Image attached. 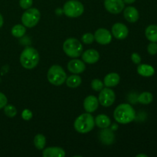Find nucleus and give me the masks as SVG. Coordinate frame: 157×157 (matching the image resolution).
Wrapping results in <instances>:
<instances>
[{"mask_svg": "<svg viewBox=\"0 0 157 157\" xmlns=\"http://www.w3.org/2000/svg\"><path fill=\"white\" fill-rule=\"evenodd\" d=\"M136 113L134 109L130 104H120L115 109L113 113V117L117 122L122 124H127L132 122L135 119Z\"/></svg>", "mask_w": 157, "mask_h": 157, "instance_id": "f257e3e1", "label": "nucleus"}, {"mask_svg": "<svg viewBox=\"0 0 157 157\" xmlns=\"http://www.w3.org/2000/svg\"><path fill=\"white\" fill-rule=\"evenodd\" d=\"M40 56L38 51L32 47H27L22 51L20 55V62L23 67L33 69L38 65Z\"/></svg>", "mask_w": 157, "mask_h": 157, "instance_id": "f03ea898", "label": "nucleus"}, {"mask_svg": "<svg viewBox=\"0 0 157 157\" xmlns=\"http://www.w3.org/2000/svg\"><path fill=\"white\" fill-rule=\"evenodd\" d=\"M95 121L92 115L89 113H82L75 120L74 127L80 133H87L94 127Z\"/></svg>", "mask_w": 157, "mask_h": 157, "instance_id": "7ed1b4c3", "label": "nucleus"}, {"mask_svg": "<svg viewBox=\"0 0 157 157\" xmlns=\"http://www.w3.org/2000/svg\"><path fill=\"white\" fill-rule=\"evenodd\" d=\"M48 80L52 84L55 86H60L65 82L67 79V75L64 69L58 64L52 65L48 71Z\"/></svg>", "mask_w": 157, "mask_h": 157, "instance_id": "20e7f679", "label": "nucleus"}, {"mask_svg": "<svg viewBox=\"0 0 157 157\" xmlns=\"http://www.w3.org/2000/svg\"><path fill=\"white\" fill-rule=\"evenodd\" d=\"M63 50L67 56L71 58H78L83 52V46L78 39L71 38L64 42Z\"/></svg>", "mask_w": 157, "mask_h": 157, "instance_id": "39448f33", "label": "nucleus"}, {"mask_svg": "<svg viewBox=\"0 0 157 157\" xmlns=\"http://www.w3.org/2000/svg\"><path fill=\"white\" fill-rule=\"evenodd\" d=\"M84 10L82 3L77 0H70L64 5L63 12L69 18H77L81 16Z\"/></svg>", "mask_w": 157, "mask_h": 157, "instance_id": "423d86ee", "label": "nucleus"}, {"mask_svg": "<svg viewBox=\"0 0 157 157\" xmlns=\"http://www.w3.org/2000/svg\"><path fill=\"white\" fill-rule=\"evenodd\" d=\"M41 18V13L35 8H29L23 13L21 16V22L27 28H33L36 25Z\"/></svg>", "mask_w": 157, "mask_h": 157, "instance_id": "0eeeda50", "label": "nucleus"}, {"mask_svg": "<svg viewBox=\"0 0 157 157\" xmlns=\"http://www.w3.org/2000/svg\"><path fill=\"white\" fill-rule=\"evenodd\" d=\"M115 93L110 88H103L100 92L98 101L104 107H110L114 103Z\"/></svg>", "mask_w": 157, "mask_h": 157, "instance_id": "6e6552de", "label": "nucleus"}, {"mask_svg": "<svg viewBox=\"0 0 157 157\" xmlns=\"http://www.w3.org/2000/svg\"><path fill=\"white\" fill-rule=\"evenodd\" d=\"M104 6L110 13L119 14L124 10V2L123 0H104Z\"/></svg>", "mask_w": 157, "mask_h": 157, "instance_id": "1a4fd4ad", "label": "nucleus"}, {"mask_svg": "<svg viewBox=\"0 0 157 157\" xmlns=\"http://www.w3.org/2000/svg\"><path fill=\"white\" fill-rule=\"evenodd\" d=\"M94 36L95 41L101 44H108L112 41L111 34L106 29H98Z\"/></svg>", "mask_w": 157, "mask_h": 157, "instance_id": "9d476101", "label": "nucleus"}, {"mask_svg": "<svg viewBox=\"0 0 157 157\" xmlns=\"http://www.w3.org/2000/svg\"><path fill=\"white\" fill-rule=\"evenodd\" d=\"M128 33V29L123 23H116L112 27V34H113V35L117 39H124V38H126L127 37Z\"/></svg>", "mask_w": 157, "mask_h": 157, "instance_id": "9b49d317", "label": "nucleus"}, {"mask_svg": "<svg viewBox=\"0 0 157 157\" xmlns=\"http://www.w3.org/2000/svg\"><path fill=\"white\" fill-rule=\"evenodd\" d=\"M100 139L104 145H111L115 140V135L112 129L104 128L100 133Z\"/></svg>", "mask_w": 157, "mask_h": 157, "instance_id": "f8f14e48", "label": "nucleus"}, {"mask_svg": "<svg viewBox=\"0 0 157 157\" xmlns=\"http://www.w3.org/2000/svg\"><path fill=\"white\" fill-rule=\"evenodd\" d=\"M99 101L95 96L89 95L84 99V110L87 113H93L98 109Z\"/></svg>", "mask_w": 157, "mask_h": 157, "instance_id": "ddd939ff", "label": "nucleus"}, {"mask_svg": "<svg viewBox=\"0 0 157 157\" xmlns=\"http://www.w3.org/2000/svg\"><path fill=\"white\" fill-rule=\"evenodd\" d=\"M67 69L70 72L74 74H81L85 70V64L82 61L78 59H73L67 64Z\"/></svg>", "mask_w": 157, "mask_h": 157, "instance_id": "4468645a", "label": "nucleus"}, {"mask_svg": "<svg viewBox=\"0 0 157 157\" xmlns=\"http://www.w3.org/2000/svg\"><path fill=\"white\" fill-rule=\"evenodd\" d=\"M124 15L125 19L131 23L137 21L140 18L139 12L136 8L133 7V6H128L126 8L124 11Z\"/></svg>", "mask_w": 157, "mask_h": 157, "instance_id": "2eb2a0df", "label": "nucleus"}, {"mask_svg": "<svg viewBox=\"0 0 157 157\" xmlns=\"http://www.w3.org/2000/svg\"><path fill=\"white\" fill-rule=\"evenodd\" d=\"M100 55L98 51L94 49H88L82 54V59L87 64H94L98 61Z\"/></svg>", "mask_w": 157, "mask_h": 157, "instance_id": "dca6fc26", "label": "nucleus"}, {"mask_svg": "<svg viewBox=\"0 0 157 157\" xmlns=\"http://www.w3.org/2000/svg\"><path fill=\"white\" fill-rule=\"evenodd\" d=\"M42 155L44 157H64L65 152L60 147H48L43 151Z\"/></svg>", "mask_w": 157, "mask_h": 157, "instance_id": "f3484780", "label": "nucleus"}, {"mask_svg": "<svg viewBox=\"0 0 157 157\" xmlns=\"http://www.w3.org/2000/svg\"><path fill=\"white\" fill-rule=\"evenodd\" d=\"M120 75L117 73H110L106 75L104 80V84L106 87H115L120 83Z\"/></svg>", "mask_w": 157, "mask_h": 157, "instance_id": "a211bd4d", "label": "nucleus"}, {"mask_svg": "<svg viewBox=\"0 0 157 157\" xmlns=\"http://www.w3.org/2000/svg\"><path fill=\"white\" fill-rule=\"evenodd\" d=\"M137 72L141 76L151 77L154 75L155 69L151 65L142 64L137 67Z\"/></svg>", "mask_w": 157, "mask_h": 157, "instance_id": "6ab92c4d", "label": "nucleus"}, {"mask_svg": "<svg viewBox=\"0 0 157 157\" xmlns=\"http://www.w3.org/2000/svg\"><path fill=\"white\" fill-rule=\"evenodd\" d=\"M94 121L97 126L101 129L107 128L110 125V119L105 114H100L97 116Z\"/></svg>", "mask_w": 157, "mask_h": 157, "instance_id": "aec40b11", "label": "nucleus"}, {"mask_svg": "<svg viewBox=\"0 0 157 157\" xmlns=\"http://www.w3.org/2000/svg\"><path fill=\"white\" fill-rule=\"evenodd\" d=\"M145 35L147 39L151 42H156L157 41V25H151L147 28L145 31Z\"/></svg>", "mask_w": 157, "mask_h": 157, "instance_id": "412c9836", "label": "nucleus"}, {"mask_svg": "<svg viewBox=\"0 0 157 157\" xmlns=\"http://www.w3.org/2000/svg\"><path fill=\"white\" fill-rule=\"evenodd\" d=\"M66 84H67V87H71V88H75V87H78V86L81 85V77H79L78 75H71V76L68 77V78L66 79Z\"/></svg>", "mask_w": 157, "mask_h": 157, "instance_id": "4be33fe9", "label": "nucleus"}, {"mask_svg": "<svg viewBox=\"0 0 157 157\" xmlns=\"http://www.w3.org/2000/svg\"><path fill=\"white\" fill-rule=\"evenodd\" d=\"M46 138L42 134H37L34 138V145L38 150H43L45 147Z\"/></svg>", "mask_w": 157, "mask_h": 157, "instance_id": "5701e85b", "label": "nucleus"}, {"mask_svg": "<svg viewBox=\"0 0 157 157\" xmlns=\"http://www.w3.org/2000/svg\"><path fill=\"white\" fill-rule=\"evenodd\" d=\"M25 26L23 25H15L12 29V35L15 38H21L25 34Z\"/></svg>", "mask_w": 157, "mask_h": 157, "instance_id": "b1692460", "label": "nucleus"}, {"mask_svg": "<svg viewBox=\"0 0 157 157\" xmlns=\"http://www.w3.org/2000/svg\"><path fill=\"white\" fill-rule=\"evenodd\" d=\"M137 100L142 104H150L153 101V96L150 92H143L139 95Z\"/></svg>", "mask_w": 157, "mask_h": 157, "instance_id": "393cba45", "label": "nucleus"}, {"mask_svg": "<svg viewBox=\"0 0 157 157\" xmlns=\"http://www.w3.org/2000/svg\"><path fill=\"white\" fill-rule=\"evenodd\" d=\"M4 113L9 117H14L17 114V109L13 105H6L4 107Z\"/></svg>", "mask_w": 157, "mask_h": 157, "instance_id": "a878e982", "label": "nucleus"}, {"mask_svg": "<svg viewBox=\"0 0 157 157\" xmlns=\"http://www.w3.org/2000/svg\"><path fill=\"white\" fill-rule=\"evenodd\" d=\"M91 87L95 91H101L104 88V84L99 79H94L91 82Z\"/></svg>", "mask_w": 157, "mask_h": 157, "instance_id": "bb28decb", "label": "nucleus"}, {"mask_svg": "<svg viewBox=\"0 0 157 157\" xmlns=\"http://www.w3.org/2000/svg\"><path fill=\"white\" fill-rule=\"evenodd\" d=\"M81 40H82V41L84 44H91L94 41V36L91 33H86L83 35Z\"/></svg>", "mask_w": 157, "mask_h": 157, "instance_id": "cd10ccee", "label": "nucleus"}, {"mask_svg": "<svg viewBox=\"0 0 157 157\" xmlns=\"http://www.w3.org/2000/svg\"><path fill=\"white\" fill-rule=\"evenodd\" d=\"M147 51L151 55H155L157 54V44L156 42H151L147 47Z\"/></svg>", "mask_w": 157, "mask_h": 157, "instance_id": "c85d7f7f", "label": "nucleus"}, {"mask_svg": "<svg viewBox=\"0 0 157 157\" xmlns=\"http://www.w3.org/2000/svg\"><path fill=\"white\" fill-rule=\"evenodd\" d=\"M32 3H33L32 0H20L19 1L20 6L24 9H29L32 6Z\"/></svg>", "mask_w": 157, "mask_h": 157, "instance_id": "c756f323", "label": "nucleus"}, {"mask_svg": "<svg viewBox=\"0 0 157 157\" xmlns=\"http://www.w3.org/2000/svg\"><path fill=\"white\" fill-rule=\"evenodd\" d=\"M21 117L25 121H30L32 118V112L29 110V109H25L21 113Z\"/></svg>", "mask_w": 157, "mask_h": 157, "instance_id": "7c9ffc66", "label": "nucleus"}, {"mask_svg": "<svg viewBox=\"0 0 157 157\" xmlns=\"http://www.w3.org/2000/svg\"><path fill=\"white\" fill-rule=\"evenodd\" d=\"M7 102L8 100L6 95L3 93H2V92H0V110L2 108H4L5 106L7 104Z\"/></svg>", "mask_w": 157, "mask_h": 157, "instance_id": "2f4dec72", "label": "nucleus"}, {"mask_svg": "<svg viewBox=\"0 0 157 157\" xmlns=\"http://www.w3.org/2000/svg\"><path fill=\"white\" fill-rule=\"evenodd\" d=\"M131 60L134 64H140L141 62V58L137 53H133L131 55Z\"/></svg>", "mask_w": 157, "mask_h": 157, "instance_id": "473e14b6", "label": "nucleus"}, {"mask_svg": "<svg viewBox=\"0 0 157 157\" xmlns=\"http://www.w3.org/2000/svg\"><path fill=\"white\" fill-rule=\"evenodd\" d=\"M124 3H127V4H132V3L134 2L136 0H123Z\"/></svg>", "mask_w": 157, "mask_h": 157, "instance_id": "72a5a7b5", "label": "nucleus"}, {"mask_svg": "<svg viewBox=\"0 0 157 157\" xmlns=\"http://www.w3.org/2000/svg\"><path fill=\"white\" fill-rule=\"evenodd\" d=\"M2 25H3V17L2 15H1V13H0V28L2 26Z\"/></svg>", "mask_w": 157, "mask_h": 157, "instance_id": "f704fd0d", "label": "nucleus"}, {"mask_svg": "<svg viewBox=\"0 0 157 157\" xmlns=\"http://www.w3.org/2000/svg\"><path fill=\"white\" fill-rule=\"evenodd\" d=\"M136 157H147V155H146V154H138V155H136Z\"/></svg>", "mask_w": 157, "mask_h": 157, "instance_id": "c9c22d12", "label": "nucleus"}]
</instances>
